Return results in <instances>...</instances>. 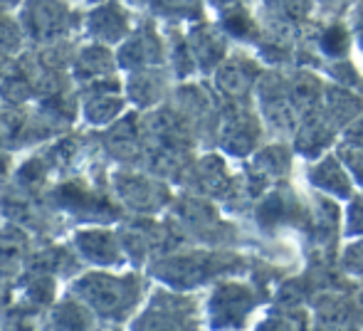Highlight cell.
I'll use <instances>...</instances> for the list:
<instances>
[{
  "label": "cell",
  "instance_id": "obj_24",
  "mask_svg": "<svg viewBox=\"0 0 363 331\" xmlns=\"http://www.w3.org/2000/svg\"><path fill=\"white\" fill-rule=\"evenodd\" d=\"M252 331H309V322L301 312H269L264 319L255 324Z\"/></svg>",
  "mask_w": 363,
  "mask_h": 331
},
{
  "label": "cell",
  "instance_id": "obj_29",
  "mask_svg": "<svg viewBox=\"0 0 363 331\" xmlns=\"http://www.w3.org/2000/svg\"><path fill=\"white\" fill-rule=\"evenodd\" d=\"M336 154L344 161V166L349 168L354 183L361 188L363 193V149H351V146H336Z\"/></svg>",
  "mask_w": 363,
  "mask_h": 331
},
{
  "label": "cell",
  "instance_id": "obj_8",
  "mask_svg": "<svg viewBox=\"0 0 363 331\" xmlns=\"http://www.w3.org/2000/svg\"><path fill=\"white\" fill-rule=\"evenodd\" d=\"M84 30L94 43L121 45L131 35V15L116 0H104L84 15Z\"/></svg>",
  "mask_w": 363,
  "mask_h": 331
},
{
  "label": "cell",
  "instance_id": "obj_23",
  "mask_svg": "<svg viewBox=\"0 0 363 331\" xmlns=\"http://www.w3.org/2000/svg\"><path fill=\"white\" fill-rule=\"evenodd\" d=\"M25 40H28V35L20 25V18H13L8 10H0V55H5V57L18 55Z\"/></svg>",
  "mask_w": 363,
  "mask_h": 331
},
{
  "label": "cell",
  "instance_id": "obj_4",
  "mask_svg": "<svg viewBox=\"0 0 363 331\" xmlns=\"http://www.w3.org/2000/svg\"><path fill=\"white\" fill-rule=\"evenodd\" d=\"M74 10L65 0H25L20 5V25L35 43H55L74 28Z\"/></svg>",
  "mask_w": 363,
  "mask_h": 331
},
{
  "label": "cell",
  "instance_id": "obj_5",
  "mask_svg": "<svg viewBox=\"0 0 363 331\" xmlns=\"http://www.w3.org/2000/svg\"><path fill=\"white\" fill-rule=\"evenodd\" d=\"M264 124L259 111L238 109L228 111L220 121V149L235 159H247L262 146Z\"/></svg>",
  "mask_w": 363,
  "mask_h": 331
},
{
  "label": "cell",
  "instance_id": "obj_12",
  "mask_svg": "<svg viewBox=\"0 0 363 331\" xmlns=\"http://www.w3.org/2000/svg\"><path fill=\"white\" fill-rule=\"evenodd\" d=\"M218 269V259L208 257V254H183V257L161 262L156 274L171 282V287H198Z\"/></svg>",
  "mask_w": 363,
  "mask_h": 331
},
{
  "label": "cell",
  "instance_id": "obj_21",
  "mask_svg": "<svg viewBox=\"0 0 363 331\" xmlns=\"http://www.w3.org/2000/svg\"><path fill=\"white\" fill-rule=\"evenodd\" d=\"M161 67L156 69H144V72H134L131 77V99L141 106H153L163 96V79H161Z\"/></svg>",
  "mask_w": 363,
  "mask_h": 331
},
{
  "label": "cell",
  "instance_id": "obj_30",
  "mask_svg": "<svg viewBox=\"0 0 363 331\" xmlns=\"http://www.w3.org/2000/svg\"><path fill=\"white\" fill-rule=\"evenodd\" d=\"M25 0H0V10H10V8H20Z\"/></svg>",
  "mask_w": 363,
  "mask_h": 331
},
{
  "label": "cell",
  "instance_id": "obj_22",
  "mask_svg": "<svg viewBox=\"0 0 363 331\" xmlns=\"http://www.w3.org/2000/svg\"><path fill=\"white\" fill-rule=\"evenodd\" d=\"M151 10L166 20H201L203 0H148Z\"/></svg>",
  "mask_w": 363,
  "mask_h": 331
},
{
  "label": "cell",
  "instance_id": "obj_19",
  "mask_svg": "<svg viewBox=\"0 0 363 331\" xmlns=\"http://www.w3.org/2000/svg\"><path fill=\"white\" fill-rule=\"evenodd\" d=\"M316 47L331 62H339V60H346L351 50V35L346 30V25L341 23H331L326 28L319 30V38H316Z\"/></svg>",
  "mask_w": 363,
  "mask_h": 331
},
{
  "label": "cell",
  "instance_id": "obj_3",
  "mask_svg": "<svg viewBox=\"0 0 363 331\" xmlns=\"http://www.w3.org/2000/svg\"><path fill=\"white\" fill-rule=\"evenodd\" d=\"M77 294L104 317H124L139 302L141 282L136 277L89 274L77 282Z\"/></svg>",
  "mask_w": 363,
  "mask_h": 331
},
{
  "label": "cell",
  "instance_id": "obj_17",
  "mask_svg": "<svg viewBox=\"0 0 363 331\" xmlns=\"http://www.w3.org/2000/svg\"><path fill=\"white\" fill-rule=\"evenodd\" d=\"M77 247H79L89 259H94V262H101V264L121 262L119 242H116V237L106 230L79 232V235H77Z\"/></svg>",
  "mask_w": 363,
  "mask_h": 331
},
{
  "label": "cell",
  "instance_id": "obj_2",
  "mask_svg": "<svg viewBox=\"0 0 363 331\" xmlns=\"http://www.w3.org/2000/svg\"><path fill=\"white\" fill-rule=\"evenodd\" d=\"M201 319L196 299L158 289L131 331H196Z\"/></svg>",
  "mask_w": 363,
  "mask_h": 331
},
{
  "label": "cell",
  "instance_id": "obj_25",
  "mask_svg": "<svg viewBox=\"0 0 363 331\" xmlns=\"http://www.w3.org/2000/svg\"><path fill=\"white\" fill-rule=\"evenodd\" d=\"M168 57H171V64H173V69H176L178 77H191L193 72H198L196 57H193L191 45H188L186 35H173Z\"/></svg>",
  "mask_w": 363,
  "mask_h": 331
},
{
  "label": "cell",
  "instance_id": "obj_26",
  "mask_svg": "<svg viewBox=\"0 0 363 331\" xmlns=\"http://www.w3.org/2000/svg\"><path fill=\"white\" fill-rule=\"evenodd\" d=\"M267 8L279 23H299L309 15L311 0H267Z\"/></svg>",
  "mask_w": 363,
  "mask_h": 331
},
{
  "label": "cell",
  "instance_id": "obj_27",
  "mask_svg": "<svg viewBox=\"0 0 363 331\" xmlns=\"http://www.w3.org/2000/svg\"><path fill=\"white\" fill-rule=\"evenodd\" d=\"M341 225H344L346 237H363V193L349 201Z\"/></svg>",
  "mask_w": 363,
  "mask_h": 331
},
{
  "label": "cell",
  "instance_id": "obj_15",
  "mask_svg": "<svg viewBox=\"0 0 363 331\" xmlns=\"http://www.w3.org/2000/svg\"><path fill=\"white\" fill-rule=\"evenodd\" d=\"M116 188L121 193V201L139 208V211H156L166 201V188L141 176H119Z\"/></svg>",
  "mask_w": 363,
  "mask_h": 331
},
{
  "label": "cell",
  "instance_id": "obj_10",
  "mask_svg": "<svg viewBox=\"0 0 363 331\" xmlns=\"http://www.w3.org/2000/svg\"><path fill=\"white\" fill-rule=\"evenodd\" d=\"M186 38L201 72H216L228 57V35L218 25L196 23Z\"/></svg>",
  "mask_w": 363,
  "mask_h": 331
},
{
  "label": "cell",
  "instance_id": "obj_11",
  "mask_svg": "<svg viewBox=\"0 0 363 331\" xmlns=\"http://www.w3.org/2000/svg\"><path fill=\"white\" fill-rule=\"evenodd\" d=\"M341 139L339 129L326 119L324 114H314V116H306V119L299 121L296 126V134H294V151L301 154L304 159L316 161Z\"/></svg>",
  "mask_w": 363,
  "mask_h": 331
},
{
  "label": "cell",
  "instance_id": "obj_20",
  "mask_svg": "<svg viewBox=\"0 0 363 331\" xmlns=\"http://www.w3.org/2000/svg\"><path fill=\"white\" fill-rule=\"evenodd\" d=\"M121 109H124V101L119 96H114L111 89L94 91L84 104V114L91 124H111L121 114Z\"/></svg>",
  "mask_w": 363,
  "mask_h": 331
},
{
  "label": "cell",
  "instance_id": "obj_31",
  "mask_svg": "<svg viewBox=\"0 0 363 331\" xmlns=\"http://www.w3.org/2000/svg\"><path fill=\"white\" fill-rule=\"evenodd\" d=\"M0 166H3V146H0Z\"/></svg>",
  "mask_w": 363,
  "mask_h": 331
},
{
  "label": "cell",
  "instance_id": "obj_18",
  "mask_svg": "<svg viewBox=\"0 0 363 331\" xmlns=\"http://www.w3.org/2000/svg\"><path fill=\"white\" fill-rule=\"evenodd\" d=\"M220 28L228 38L238 40H255L257 35H262V28L255 23L245 5H230V8L220 10Z\"/></svg>",
  "mask_w": 363,
  "mask_h": 331
},
{
  "label": "cell",
  "instance_id": "obj_16",
  "mask_svg": "<svg viewBox=\"0 0 363 331\" xmlns=\"http://www.w3.org/2000/svg\"><path fill=\"white\" fill-rule=\"evenodd\" d=\"M116 55L109 50V45H101V43H91L84 45V47L77 52L74 57V67L82 77H89V79H101V77H109L116 67Z\"/></svg>",
  "mask_w": 363,
  "mask_h": 331
},
{
  "label": "cell",
  "instance_id": "obj_28",
  "mask_svg": "<svg viewBox=\"0 0 363 331\" xmlns=\"http://www.w3.org/2000/svg\"><path fill=\"white\" fill-rule=\"evenodd\" d=\"M23 254V242L18 232H0V269H8L20 262Z\"/></svg>",
  "mask_w": 363,
  "mask_h": 331
},
{
  "label": "cell",
  "instance_id": "obj_7",
  "mask_svg": "<svg viewBox=\"0 0 363 331\" xmlns=\"http://www.w3.org/2000/svg\"><path fill=\"white\" fill-rule=\"evenodd\" d=\"M213 79H216L220 94H225L228 99L242 101L252 91H257V84L262 79V67L250 55L235 52L225 57V62L213 72Z\"/></svg>",
  "mask_w": 363,
  "mask_h": 331
},
{
  "label": "cell",
  "instance_id": "obj_6",
  "mask_svg": "<svg viewBox=\"0 0 363 331\" xmlns=\"http://www.w3.org/2000/svg\"><path fill=\"white\" fill-rule=\"evenodd\" d=\"M168 60L166 40L158 35L153 25H139L131 30V35L119 45L116 62L119 67L131 69V72H144V69H156Z\"/></svg>",
  "mask_w": 363,
  "mask_h": 331
},
{
  "label": "cell",
  "instance_id": "obj_1",
  "mask_svg": "<svg viewBox=\"0 0 363 331\" xmlns=\"http://www.w3.org/2000/svg\"><path fill=\"white\" fill-rule=\"evenodd\" d=\"M257 307H262L259 287L240 279H223L208 294V327L213 331H245Z\"/></svg>",
  "mask_w": 363,
  "mask_h": 331
},
{
  "label": "cell",
  "instance_id": "obj_13",
  "mask_svg": "<svg viewBox=\"0 0 363 331\" xmlns=\"http://www.w3.org/2000/svg\"><path fill=\"white\" fill-rule=\"evenodd\" d=\"M321 114H324L341 134L346 126H351L359 116H363V96L356 89H349V86L326 84Z\"/></svg>",
  "mask_w": 363,
  "mask_h": 331
},
{
  "label": "cell",
  "instance_id": "obj_32",
  "mask_svg": "<svg viewBox=\"0 0 363 331\" xmlns=\"http://www.w3.org/2000/svg\"><path fill=\"white\" fill-rule=\"evenodd\" d=\"M0 302H3V294H0Z\"/></svg>",
  "mask_w": 363,
  "mask_h": 331
},
{
  "label": "cell",
  "instance_id": "obj_9",
  "mask_svg": "<svg viewBox=\"0 0 363 331\" xmlns=\"http://www.w3.org/2000/svg\"><path fill=\"white\" fill-rule=\"evenodd\" d=\"M306 181L311 188H316L321 196L331 198V201H351L356 196L354 178L336 151L311 161V166L306 168Z\"/></svg>",
  "mask_w": 363,
  "mask_h": 331
},
{
  "label": "cell",
  "instance_id": "obj_14",
  "mask_svg": "<svg viewBox=\"0 0 363 331\" xmlns=\"http://www.w3.org/2000/svg\"><path fill=\"white\" fill-rule=\"evenodd\" d=\"M291 154L287 144H267L259 146L252 154V168H250V176L255 178V183H262V188L267 183H272L274 178H282L289 171Z\"/></svg>",
  "mask_w": 363,
  "mask_h": 331
}]
</instances>
